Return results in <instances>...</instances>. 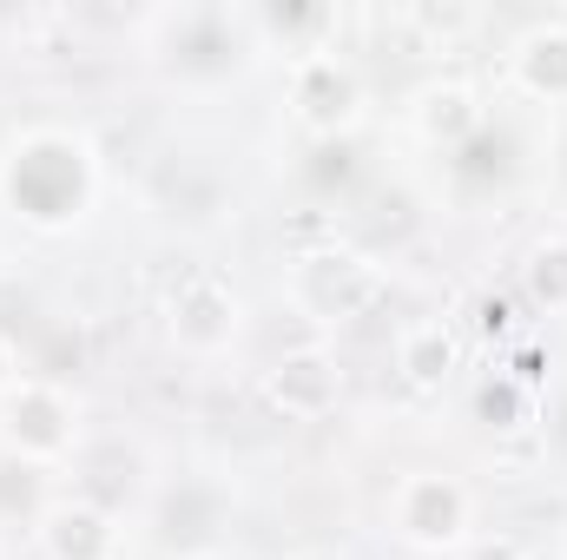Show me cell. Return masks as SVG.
Masks as SVG:
<instances>
[{
    "mask_svg": "<svg viewBox=\"0 0 567 560\" xmlns=\"http://www.w3.org/2000/svg\"><path fill=\"white\" fill-rule=\"evenodd\" d=\"M53 548H60L66 560H93L100 548H106V535H100L93 515H60V521H53Z\"/></svg>",
    "mask_w": 567,
    "mask_h": 560,
    "instance_id": "3957f363",
    "label": "cell"
},
{
    "mask_svg": "<svg viewBox=\"0 0 567 560\" xmlns=\"http://www.w3.org/2000/svg\"><path fill=\"white\" fill-rule=\"evenodd\" d=\"M416 535H455V495H449V488H423Z\"/></svg>",
    "mask_w": 567,
    "mask_h": 560,
    "instance_id": "8992f818",
    "label": "cell"
},
{
    "mask_svg": "<svg viewBox=\"0 0 567 560\" xmlns=\"http://www.w3.org/2000/svg\"><path fill=\"white\" fill-rule=\"evenodd\" d=\"M482 416H515V396H508V390H488V396H482Z\"/></svg>",
    "mask_w": 567,
    "mask_h": 560,
    "instance_id": "30bf717a",
    "label": "cell"
},
{
    "mask_svg": "<svg viewBox=\"0 0 567 560\" xmlns=\"http://www.w3.org/2000/svg\"><path fill=\"white\" fill-rule=\"evenodd\" d=\"M449 356H455V350H449V336H442V330H423V336H410V350H403V370H410L416 383H435V376L449 370Z\"/></svg>",
    "mask_w": 567,
    "mask_h": 560,
    "instance_id": "277c9868",
    "label": "cell"
},
{
    "mask_svg": "<svg viewBox=\"0 0 567 560\" xmlns=\"http://www.w3.org/2000/svg\"><path fill=\"white\" fill-rule=\"evenodd\" d=\"M429 126H435V133H442V126L462 133V126H468V100H462V93H429Z\"/></svg>",
    "mask_w": 567,
    "mask_h": 560,
    "instance_id": "52a82bcc",
    "label": "cell"
},
{
    "mask_svg": "<svg viewBox=\"0 0 567 560\" xmlns=\"http://www.w3.org/2000/svg\"><path fill=\"white\" fill-rule=\"evenodd\" d=\"M278 396H290L297 409H317V403L330 396V370H323L317 356H297V363H284V376H278Z\"/></svg>",
    "mask_w": 567,
    "mask_h": 560,
    "instance_id": "6da1fadb",
    "label": "cell"
},
{
    "mask_svg": "<svg viewBox=\"0 0 567 560\" xmlns=\"http://www.w3.org/2000/svg\"><path fill=\"white\" fill-rule=\"evenodd\" d=\"M528 80L535 86H567V33L528 40Z\"/></svg>",
    "mask_w": 567,
    "mask_h": 560,
    "instance_id": "5b68a950",
    "label": "cell"
},
{
    "mask_svg": "<svg viewBox=\"0 0 567 560\" xmlns=\"http://www.w3.org/2000/svg\"><path fill=\"white\" fill-rule=\"evenodd\" d=\"M27 435H33V442H60V428H53V403H27Z\"/></svg>",
    "mask_w": 567,
    "mask_h": 560,
    "instance_id": "9c48e42d",
    "label": "cell"
},
{
    "mask_svg": "<svg viewBox=\"0 0 567 560\" xmlns=\"http://www.w3.org/2000/svg\"><path fill=\"white\" fill-rule=\"evenodd\" d=\"M535 290H542V297H555V303H567V251H548V258H542Z\"/></svg>",
    "mask_w": 567,
    "mask_h": 560,
    "instance_id": "ba28073f",
    "label": "cell"
},
{
    "mask_svg": "<svg viewBox=\"0 0 567 560\" xmlns=\"http://www.w3.org/2000/svg\"><path fill=\"white\" fill-rule=\"evenodd\" d=\"M303 100H310V120H343L350 113V80L343 73H330V66H317L310 80H303Z\"/></svg>",
    "mask_w": 567,
    "mask_h": 560,
    "instance_id": "7a4b0ae2",
    "label": "cell"
}]
</instances>
